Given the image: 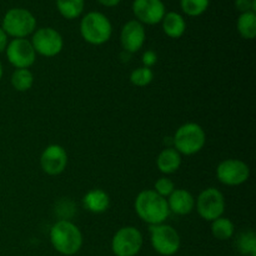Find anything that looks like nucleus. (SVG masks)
Here are the masks:
<instances>
[{
  "instance_id": "f257e3e1",
  "label": "nucleus",
  "mask_w": 256,
  "mask_h": 256,
  "mask_svg": "<svg viewBox=\"0 0 256 256\" xmlns=\"http://www.w3.org/2000/svg\"><path fill=\"white\" fill-rule=\"evenodd\" d=\"M134 206L138 216L149 225L162 224L170 215L166 199L156 194L154 190L139 192Z\"/></svg>"
},
{
  "instance_id": "f03ea898",
  "label": "nucleus",
  "mask_w": 256,
  "mask_h": 256,
  "mask_svg": "<svg viewBox=\"0 0 256 256\" xmlns=\"http://www.w3.org/2000/svg\"><path fill=\"white\" fill-rule=\"evenodd\" d=\"M50 242L59 254L75 255L82 246V234L69 220H59L50 229Z\"/></svg>"
},
{
  "instance_id": "7ed1b4c3",
  "label": "nucleus",
  "mask_w": 256,
  "mask_h": 256,
  "mask_svg": "<svg viewBox=\"0 0 256 256\" xmlns=\"http://www.w3.org/2000/svg\"><path fill=\"white\" fill-rule=\"evenodd\" d=\"M80 34L92 45H102L109 42L112 34V25L109 18L100 12H90L80 22Z\"/></svg>"
},
{
  "instance_id": "20e7f679",
  "label": "nucleus",
  "mask_w": 256,
  "mask_h": 256,
  "mask_svg": "<svg viewBox=\"0 0 256 256\" xmlns=\"http://www.w3.org/2000/svg\"><path fill=\"white\" fill-rule=\"evenodd\" d=\"M2 28L8 36L14 39H25L36 30V19L32 12L22 8H12L5 12Z\"/></svg>"
},
{
  "instance_id": "39448f33",
  "label": "nucleus",
  "mask_w": 256,
  "mask_h": 256,
  "mask_svg": "<svg viewBox=\"0 0 256 256\" xmlns=\"http://www.w3.org/2000/svg\"><path fill=\"white\" fill-rule=\"evenodd\" d=\"M206 142L204 129L196 122H186L182 125L172 138L174 149L179 154L194 155L199 152Z\"/></svg>"
},
{
  "instance_id": "423d86ee",
  "label": "nucleus",
  "mask_w": 256,
  "mask_h": 256,
  "mask_svg": "<svg viewBox=\"0 0 256 256\" xmlns=\"http://www.w3.org/2000/svg\"><path fill=\"white\" fill-rule=\"evenodd\" d=\"M150 242L152 249L162 256H172L180 249L179 232L166 224L150 225Z\"/></svg>"
},
{
  "instance_id": "0eeeda50",
  "label": "nucleus",
  "mask_w": 256,
  "mask_h": 256,
  "mask_svg": "<svg viewBox=\"0 0 256 256\" xmlns=\"http://www.w3.org/2000/svg\"><path fill=\"white\" fill-rule=\"evenodd\" d=\"M142 248V234L135 226H124L118 230L112 240L115 256H135Z\"/></svg>"
},
{
  "instance_id": "6e6552de",
  "label": "nucleus",
  "mask_w": 256,
  "mask_h": 256,
  "mask_svg": "<svg viewBox=\"0 0 256 256\" xmlns=\"http://www.w3.org/2000/svg\"><path fill=\"white\" fill-rule=\"evenodd\" d=\"M195 205H196L198 214L202 219L206 222H214L224 214L225 198L220 190L215 188H208L200 192Z\"/></svg>"
},
{
  "instance_id": "1a4fd4ad",
  "label": "nucleus",
  "mask_w": 256,
  "mask_h": 256,
  "mask_svg": "<svg viewBox=\"0 0 256 256\" xmlns=\"http://www.w3.org/2000/svg\"><path fill=\"white\" fill-rule=\"evenodd\" d=\"M30 42L35 52L46 58L56 56L64 48L62 34L52 28H40L35 30Z\"/></svg>"
},
{
  "instance_id": "9d476101",
  "label": "nucleus",
  "mask_w": 256,
  "mask_h": 256,
  "mask_svg": "<svg viewBox=\"0 0 256 256\" xmlns=\"http://www.w3.org/2000/svg\"><path fill=\"white\" fill-rule=\"evenodd\" d=\"M216 176L222 184L236 186L248 182L250 176V168L242 160L228 159L218 165Z\"/></svg>"
},
{
  "instance_id": "9b49d317",
  "label": "nucleus",
  "mask_w": 256,
  "mask_h": 256,
  "mask_svg": "<svg viewBox=\"0 0 256 256\" xmlns=\"http://www.w3.org/2000/svg\"><path fill=\"white\" fill-rule=\"evenodd\" d=\"M5 52L8 62L15 69H29L36 60V52L28 39H12Z\"/></svg>"
},
{
  "instance_id": "f8f14e48",
  "label": "nucleus",
  "mask_w": 256,
  "mask_h": 256,
  "mask_svg": "<svg viewBox=\"0 0 256 256\" xmlns=\"http://www.w3.org/2000/svg\"><path fill=\"white\" fill-rule=\"evenodd\" d=\"M132 12L142 25H155L162 22L166 9L162 0H134Z\"/></svg>"
},
{
  "instance_id": "ddd939ff",
  "label": "nucleus",
  "mask_w": 256,
  "mask_h": 256,
  "mask_svg": "<svg viewBox=\"0 0 256 256\" xmlns=\"http://www.w3.org/2000/svg\"><path fill=\"white\" fill-rule=\"evenodd\" d=\"M40 165L42 172L48 175H59L68 165L66 150L58 144H52L44 149L40 156Z\"/></svg>"
},
{
  "instance_id": "4468645a",
  "label": "nucleus",
  "mask_w": 256,
  "mask_h": 256,
  "mask_svg": "<svg viewBox=\"0 0 256 256\" xmlns=\"http://www.w3.org/2000/svg\"><path fill=\"white\" fill-rule=\"evenodd\" d=\"M145 39H146L145 28L138 20L128 22L120 32V42H122V49L129 54L139 52L144 46Z\"/></svg>"
},
{
  "instance_id": "2eb2a0df",
  "label": "nucleus",
  "mask_w": 256,
  "mask_h": 256,
  "mask_svg": "<svg viewBox=\"0 0 256 256\" xmlns=\"http://www.w3.org/2000/svg\"><path fill=\"white\" fill-rule=\"evenodd\" d=\"M166 202L170 212L178 215H188L195 209V198L185 189H175Z\"/></svg>"
},
{
  "instance_id": "dca6fc26",
  "label": "nucleus",
  "mask_w": 256,
  "mask_h": 256,
  "mask_svg": "<svg viewBox=\"0 0 256 256\" xmlns=\"http://www.w3.org/2000/svg\"><path fill=\"white\" fill-rule=\"evenodd\" d=\"M162 25L165 34L172 39H179L186 32V22L184 16L176 12H165Z\"/></svg>"
},
{
  "instance_id": "f3484780",
  "label": "nucleus",
  "mask_w": 256,
  "mask_h": 256,
  "mask_svg": "<svg viewBox=\"0 0 256 256\" xmlns=\"http://www.w3.org/2000/svg\"><path fill=\"white\" fill-rule=\"evenodd\" d=\"M82 204L89 212L94 214H102L106 212L110 205V198L106 192L102 189H92L82 198Z\"/></svg>"
},
{
  "instance_id": "a211bd4d",
  "label": "nucleus",
  "mask_w": 256,
  "mask_h": 256,
  "mask_svg": "<svg viewBox=\"0 0 256 256\" xmlns=\"http://www.w3.org/2000/svg\"><path fill=\"white\" fill-rule=\"evenodd\" d=\"M182 165V155L174 148H166L162 150L156 159V166L162 174H172L178 172Z\"/></svg>"
},
{
  "instance_id": "6ab92c4d",
  "label": "nucleus",
  "mask_w": 256,
  "mask_h": 256,
  "mask_svg": "<svg viewBox=\"0 0 256 256\" xmlns=\"http://www.w3.org/2000/svg\"><path fill=\"white\" fill-rule=\"evenodd\" d=\"M85 8L84 0H56V9L62 18L74 20L82 14Z\"/></svg>"
},
{
  "instance_id": "aec40b11",
  "label": "nucleus",
  "mask_w": 256,
  "mask_h": 256,
  "mask_svg": "<svg viewBox=\"0 0 256 256\" xmlns=\"http://www.w3.org/2000/svg\"><path fill=\"white\" fill-rule=\"evenodd\" d=\"M236 28L239 34L242 35L244 39H254L256 36V12H242L240 16L238 18Z\"/></svg>"
},
{
  "instance_id": "412c9836",
  "label": "nucleus",
  "mask_w": 256,
  "mask_h": 256,
  "mask_svg": "<svg viewBox=\"0 0 256 256\" xmlns=\"http://www.w3.org/2000/svg\"><path fill=\"white\" fill-rule=\"evenodd\" d=\"M212 236L218 240H229L234 236L235 225L230 219L220 216L212 222Z\"/></svg>"
},
{
  "instance_id": "4be33fe9",
  "label": "nucleus",
  "mask_w": 256,
  "mask_h": 256,
  "mask_svg": "<svg viewBox=\"0 0 256 256\" xmlns=\"http://www.w3.org/2000/svg\"><path fill=\"white\" fill-rule=\"evenodd\" d=\"M12 85L16 92H28L34 85V75L29 69H15L12 75Z\"/></svg>"
},
{
  "instance_id": "5701e85b",
  "label": "nucleus",
  "mask_w": 256,
  "mask_h": 256,
  "mask_svg": "<svg viewBox=\"0 0 256 256\" xmlns=\"http://www.w3.org/2000/svg\"><path fill=\"white\" fill-rule=\"evenodd\" d=\"M210 0H180V6L188 16H200L208 10Z\"/></svg>"
},
{
  "instance_id": "b1692460",
  "label": "nucleus",
  "mask_w": 256,
  "mask_h": 256,
  "mask_svg": "<svg viewBox=\"0 0 256 256\" xmlns=\"http://www.w3.org/2000/svg\"><path fill=\"white\" fill-rule=\"evenodd\" d=\"M154 79V72L150 68L140 66L138 69L132 70L130 74V82L132 85L139 88H144L149 85Z\"/></svg>"
},
{
  "instance_id": "393cba45",
  "label": "nucleus",
  "mask_w": 256,
  "mask_h": 256,
  "mask_svg": "<svg viewBox=\"0 0 256 256\" xmlns=\"http://www.w3.org/2000/svg\"><path fill=\"white\" fill-rule=\"evenodd\" d=\"M238 249L242 255L256 256V238L254 232H242L238 239Z\"/></svg>"
},
{
  "instance_id": "a878e982",
  "label": "nucleus",
  "mask_w": 256,
  "mask_h": 256,
  "mask_svg": "<svg viewBox=\"0 0 256 256\" xmlns=\"http://www.w3.org/2000/svg\"><path fill=\"white\" fill-rule=\"evenodd\" d=\"M174 190H175L174 182L168 179V178H160V179H158L154 184V192H156V194H159L160 196L165 198V199H166V196L169 198L170 194H172Z\"/></svg>"
},
{
  "instance_id": "bb28decb",
  "label": "nucleus",
  "mask_w": 256,
  "mask_h": 256,
  "mask_svg": "<svg viewBox=\"0 0 256 256\" xmlns=\"http://www.w3.org/2000/svg\"><path fill=\"white\" fill-rule=\"evenodd\" d=\"M235 8L240 12H256V0H235Z\"/></svg>"
},
{
  "instance_id": "cd10ccee",
  "label": "nucleus",
  "mask_w": 256,
  "mask_h": 256,
  "mask_svg": "<svg viewBox=\"0 0 256 256\" xmlns=\"http://www.w3.org/2000/svg\"><path fill=\"white\" fill-rule=\"evenodd\" d=\"M158 62V55L156 52H152V50H148L142 54V66H146L152 69V66H154Z\"/></svg>"
},
{
  "instance_id": "c85d7f7f",
  "label": "nucleus",
  "mask_w": 256,
  "mask_h": 256,
  "mask_svg": "<svg viewBox=\"0 0 256 256\" xmlns=\"http://www.w3.org/2000/svg\"><path fill=\"white\" fill-rule=\"evenodd\" d=\"M8 44H9V36H8L6 32L0 28V54L6 50Z\"/></svg>"
},
{
  "instance_id": "c756f323",
  "label": "nucleus",
  "mask_w": 256,
  "mask_h": 256,
  "mask_svg": "<svg viewBox=\"0 0 256 256\" xmlns=\"http://www.w3.org/2000/svg\"><path fill=\"white\" fill-rule=\"evenodd\" d=\"M98 2L106 8H114L116 6V5H119L122 0H98Z\"/></svg>"
},
{
  "instance_id": "7c9ffc66",
  "label": "nucleus",
  "mask_w": 256,
  "mask_h": 256,
  "mask_svg": "<svg viewBox=\"0 0 256 256\" xmlns=\"http://www.w3.org/2000/svg\"><path fill=\"white\" fill-rule=\"evenodd\" d=\"M2 75H4V69H2V62H0V80L2 79Z\"/></svg>"
}]
</instances>
